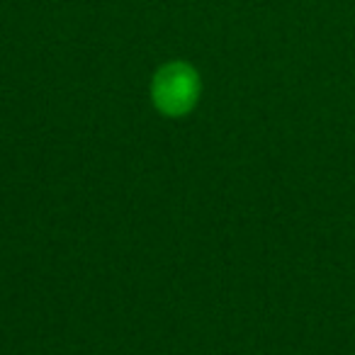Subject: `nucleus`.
Segmentation results:
<instances>
[{
    "instance_id": "1",
    "label": "nucleus",
    "mask_w": 355,
    "mask_h": 355,
    "mask_svg": "<svg viewBox=\"0 0 355 355\" xmlns=\"http://www.w3.org/2000/svg\"><path fill=\"white\" fill-rule=\"evenodd\" d=\"M202 93V80L188 61H168L153 73L151 100L153 107L166 117H185L195 110Z\"/></svg>"
}]
</instances>
